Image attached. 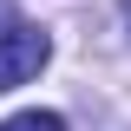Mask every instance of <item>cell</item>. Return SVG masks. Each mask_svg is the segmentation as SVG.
<instances>
[{"mask_svg": "<svg viewBox=\"0 0 131 131\" xmlns=\"http://www.w3.org/2000/svg\"><path fill=\"white\" fill-rule=\"evenodd\" d=\"M125 26H131V0H125Z\"/></svg>", "mask_w": 131, "mask_h": 131, "instance_id": "cell-3", "label": "cell"}, {"mask_svg": "<svg viewBox=\"0 0 131 131\" xmlns=\"http://www.w3.org/2000/svg\"><path fill=\"white\" fill-rule=\"evenodd\" d=\"M0 131H66V118L59 112H13Z\"/></svg>", "mask_w": 131, "mask_h": 131, "instance_id": "cell-2", "label": "cell"}, {"mask_svg": "<svg viewBox=\"0 0 131 131\" xmlns=\"http://www.w3.org/2000/svg\"><path fill=\"white\" fill-rule=\"evenodd\" d=\"M46 59H52V39L39 26H7V33H0V92L26 85Z\"/></svg>", "mask_w": 131, "mask_h": 131, "instance_id": "cell-1", "label": "cell"}]
</instances>
